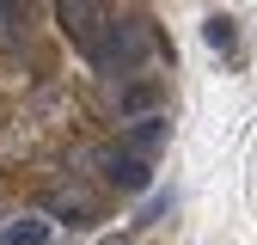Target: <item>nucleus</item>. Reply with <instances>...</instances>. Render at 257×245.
Listing matches in <instances>:
<instances>
[{
  "mask_svg": "<svg viewBox=\"0 0 257 245\" xmlns=\"http://www.w3.org/2000/svg\"><path fill=\"white\" fill-rule=\"evenodd\" d=\"M153 55V31H147V19H110V31H104V43H98V68L104 74H135L141 61Z\"/></svg>",
  "mask_w": 257,
  "mask_h": 245,
  "instance_id": "nucleus-1",
  "label": "nucleus"
},
{
  "mask_svg": "<svg viewBox=\"0 0 257 245\" xmlns=\"http://www.w3.org/2000/svg\"><path fill=\"white\" fill-rule=\"evenodd\" d=\"M55 25L80 55H98L104 31H110V0H55Z\"/></svg>",
  "mask_w": 257,
  "mask_h": 245,
  "instance_id": "nucleus-2",
  "label": "nucleus"
},
{
  "mask_svg": "<svg viewBox=\"0 0 257 245\" xmlns=\"http://www.w3.org/2000/svg\"><path fill=\"white\" fill-rule=\"evenodd\" d=\"M43 239H49V221H19L0 233V245H43Z\"/></svg>",
  "mask_w": 257,
  "mask_h": 245,
  "instance_id": "nucleus-7",
  "label": "nucleus"
},
{
  "mask_svg": "<svg viewBox=\"0 0 257 245\" xmlns=\"http://www.w3.org/2000/svg\"><path fill=\"white\" fill-rule=\"evenodd\" d=\"M202 37H208V49H233V19H220V13H214V19L202 25Z\"/></svg>",
  "mask_w": 257,
  "mask_h": 245,
  "instance_id": "nucleus-8",
  "label": "nucleus"
},
{
  "mask_svg": "<svg viewBox=\"0 0 257 245\" xmlns=\"http://www.w3.org/2000/svg\"><path fill=\"white\" fill-rule=\"evenodd\" d=\"M166 104V80H122L116 86V116L135 122V116H159Z\"/></svg>",
  "mask_w": 257,
  "mask_h": 245,
  "instance_id": "nucleus-3",
  "label": "nucleus"
},
{
  "mask_svg": "<svg viewBox=\"0 0 257 245\" xmlns=\"http://www.w3.org/2000/svg\"><path fill=\"white\" fill-rule=\"evenodd\" d=\"M0 31L19 43L25 31H31V0H0Z\"/></svg>",
  "mask_w": 257,
  "mask_h": 245,
  "instance_id": "nucleus-6",
  "label": "nucleus"
},
{
  "mask_svg": "<svg viewBox=\"0 0 257 245\" xmlns=\"http://www.w3.org/2000/svg\"><path fill=\"white\" fill-rule=\"evenodd\" d=\"M166 141H172V122H166V116H135V122H128V147H122V153H135V160H153Z\"/></svg>",
  "mask_w": 257,
  "mask_h": 245,
  "instance_id": "nucleus-5",
  "label": "nucleus"
},
{
  "mask_svg": "<svg viewBox=\"0 0 257 245\" xmlns=\"http://www.w3.org/2000/svg\"><path fill=\"white\" fill-rule=\"evenodd\" d=\"M104 184H116V190H128V196H141L147 184H153V166L147 160H135V153H104Z\"/></svg>",
  "mask_w": 257,
  "mask_h": 245,
  "instance_id": "nucleus-4",
  "label": "nucleus"
},
{
  "mask_svg": "<svg viewBox=\"0 0 257 245\" xmlns=\"http://www.w3.org/2000/svg\"><path fill=\"white\" fill-rule=\"evenodd\" d=\"M98 245H122V239H98Z\"/></svg>",
  "mask_w": 257,
  "mask_h": 245,
  "instance_id": "nucleus-9",
  "label": "nucleus"
}]
</instances>
